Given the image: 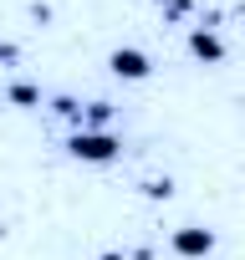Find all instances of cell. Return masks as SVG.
I'll return each mask as SVG.
<instances>
[{
    "instance_id": "8fae6325",
    "label": "cell",
    "mask_w": 245,
    "mask_h": 260,
    "mask_svg": "<svg viewBox=\"0 0 245 260\" xmlns=\"http://www.w3.org/2000/svg\"><path fill=\"white\" fill-rule=\"evenodd\" d=\"M97 260H122V250H102V255H97Z\"/></svg>"
},
{
    "instance_id": "7a4b0ae2",
    "label": "cell",
    "mask_w": 245,
    "mask_h": 260,
    "mask_svg": "<svg viewBox=\"0 0 245 260\" xmlns=\"http://www.w3.org/2000/svg\"><path fill=\"white\" fill-rule=\"evenodd\" d=\"M107 72H112L117 82H143V77L154 72V61H148L143 46H112V51H107Z\"/></svg>"
},
{
    "instance_id": "6da1fadb",
    "label": "cell",
    "mask_w": 245,
    "mask_h": 260,
    "mask_svg": "<svg viewBox=\"0 0 245 260\" xmlns=\"http://www.w3.org/2000/svg\"><path fill=\"white\" fill-rule=\"evenodd\" d=\"M67 153L77 164H112L122 153V138L112 133V127H77V133L67 138Z\"/></svg>"
},
{
    "instance_id": "9c48e42d",
    "label": "cell",
    "mask_w": 245,
    "mask_h": 260,
    "mask_svg": "<svg viewBox=\"0 0 245 260\" xmlns=\"http://www.w3.org/2000/svg\"><path fill=\"white\" fill-rule=\"evenodd\" d=\"M154 6H164L169 16H189V0H154Z\"/></svg>"
},
{
    "instance_id": "277c9868",
    "label": "cell",
    "mask_w": 245,
    "mask_h": 260,
    "mask_svg": "<svg viewBox=\"0 0 245 260\" xmlns=\"http://www.w3.org/2000/svg\"><path fill=\"white\" fill-rule=\"evenodd\" d=\"M189 51H194L199 61H209V67H215V61H225V41H220V31H204V26H194V31H189Z\"/></svg>"
},
{
    "instance_id": "3957f363",
    "label": "cell",
    "mask_w": 245,
    "mask_h": 260,
    "mask_svg": "<svg viewBox=\"0 0 245 260\" xmlns=\"http://www.w3.org/2000/svg\"><path fill=\"white\" fill-rule=\"evenodd\" d=\"M215 250V230H204V224H179L174 230V255L179 260H204Z\"/></svg>"
},
{
    "instance_id": "5b68a950",
    "label": "cell",
    "mask_w": 245,
    "mask_h": 260,
    "mask_svg": "<svg viewBox=\"0 0 245 260\" xmlns=\"http://www.w3.org/2000/svg\"><path fill=\"white\" fill-rule=\"evenodd\" d=\"M6 97H11L16 107H36V102H41V87H36V82H11Z\"/></svg>"
},
{
    "instance_id": "ba28073f",
    "label": "cell",
    "mask_w": 245,
    "mask_h": 260,
    "mask_svg": "<svg viewBox=\"0 0 245 260\" xmlns=\"http://www.w3.org/2000/svg\"><path fill=\"white\" fill-rule=\"evenodd\" d=\"M143 194L148 199H174V179L164 174V179H143Z\"/></svg>"
},
{
    "instance_id": "8992f818",
    "label": "cell",
    "mask_w": 245,
    "mask_h": 260,
    "mask_svg": "<svg viewBox=\"0 0 245 260\" xmlns=\"http://www.w3.org/2000/svg\"><path fill=\"white\" fill-rule=\"evenodd\" d=\"M107 122H112V102H102V97H97V102H87V107H82V127H107Z\"/></svg>"
},
{
    "instance_id": "30bf717a",
    "label": "cell",
    "mask_w": 245,
    "mask_h": 260,
    "mask_svg": "<svg viewBox=\"0 0 245 260\" xmlns=\"http://www.w3.org/2000/svg\"><path fill=\"white\" fill-rule=\"evenodd\" d=\"M21 51H16V41H0V61H16Z\"/></svg>"
},
{
    "instance_id": "52a82bcc",
    "label": "cell",
    "mask_w": 245,
    "mask_h": 260,
    "mask_svg": "<svg viewBox=\"0 0 245 260\" xmlns=\"http://www.w3.org/2000/svg\"><path fill=\"white\" fill-rule=\"evenodd\" d=\"M56 117L72 122V133H77V127H82V102L77 97H56Z\"/></svg>"
}]
</instances>
